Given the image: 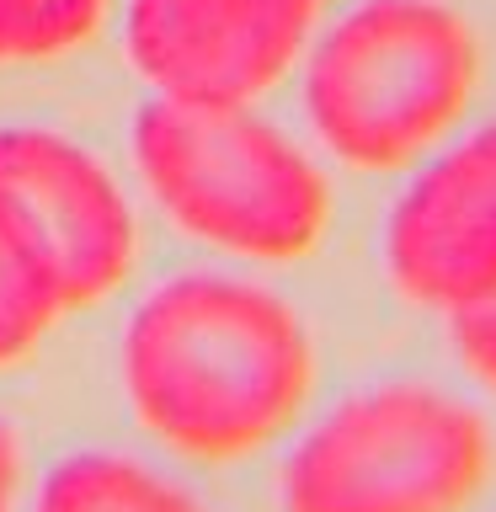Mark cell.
<instances>
[{
	"instance_id": "1",
	"label": "cell",
	"mask_w": 496,
	"mask_h": 512,
	"mask_svg": "<svg viewBox=\"0 0 496 512\" xmlns=\"http://www.w3.org/2000/svg\"><path fill=\"white\" fill-rule=\"evenodd\" d=\"M139 422L187 459H246L304 411L310 331L262 283L192 272L155 288L123 336Z\"/></svg>"
},
{
	"instance_id": "2",
	"label": "cell",
	"mask_w": 496,
	"mask_h": 512,
	"mask_svg": "<svg viewBox=\"0 0 496 512\" xmlns=\"http://www.w3.org/2000/svg\"><path fill=\"white\" fill-rule=\"evenodd\" d=\"M304 118L352 171H406L464 123L475 27L448 0H358L304 43Z\"/></svg>"
},
{
	"instance_id": "3",
	"label": "cell",
	"mask_w": 496,
	"mask_h": 512,
	"mask_svg": "<svg viewBox=\"0 0 496 512\" xmlns=\"http://www.w3.org/2000/svg\"><path fill=\"white\" fill-rule=\"evenodd\" d=\"M134 160L155 203L208 246L251 262H299L331 219L326 171L251 102H155L134 118Z\"/></svg>"
},
{
	"instance_id": "4",
	"label": "cell",
	"mask_w": 496,
	"mask_h": 512,
	"mask_svg": "<svg viewBox=\"0 0 496 512\" xmlns=\"http://www.w3.org/2000/svg\"><path fill=\"white\" fill-rule=\"evenodd\" d=\"M486 475V416L438 384L390 379L336 400L294 443L283 512H464Z\"/></svg>"
},
{
	"instance_id": "5",
	"label": "cell",
	"mask_w": 496,
	"mask_h": 512,
	"mask_svg": "<svg viewBox=\"0 0 496 512\" xmlns=\"http://www.w3.org/2000/svg\"><path fill=\"white\" fill-rule=\"evenodd\" d=\"M406 171L384 219V272L448 320L496 294V118L454 128Z\"/></svg>"
},
{
	"instance_id": "6",
	"label": "cell",
	"mask_w": 496,
	"mask_h": 512,
	"mask_svg": "<svg viewBox=\"0 0 496 512\" xmlns=\"http://www.w3.org/2000/svg\"><path fill=\"white\" fill-rule=\"evenodd\" d=\"M326 0H128V59L155 96L256 102L294 70Z\"/></svg>"
},
{
	"instance_id": "7",
	"label": "cell",
	"mask_w": 496,
	"mask_h": 512,
	"mask_svg": "<svg viewBox=\"0 0 496 512\" xmlns=\"http://www.w3.org/2000/svg\"><path fill=\"white\" fill-rule=\"evenodd\" d=\"M0 187L38 224L70 310L123 283L134 262V214L102 160L48 128H0Z\"/></svg>"
},
{
	"instance_id": "8",
	"label": "cell",
	"mask_w": 496,
	"mask_h": 512,
	"mask_svg": "<svg viewBox=\"0 0 496 512\" xmlns=\"http://www.w3.org/2000/svg\"><path fill=\"white\" fill-rule=\"evenodd\" d=\"M64 310V283L38 224L0 187V368L38 347Z\"/></svg>"
},
{
	"instance_id": "9",
	"label": "cell",
	"mask_w": 496,
	"mask_h": 512,
	"mask_svg": "<svg viewBox=\"0 0 496 512\" xmlns=\"http://www.w3.org/2000/svg\"><path fill=\"white\" fill-rule=\"evenodd\" d=\"M38 512H203L182 486L118 454H75L48 470Z\"/></svg>"
},
{
	"instance_id": "10",
	"label": "cell",
	"mask_w": 496,
	"mask_h": 512,
	"mask_svg": "<svg viewBox=\"0 0 496 512\" xmlns=\"http://www.w3.org/2000/svg\"><path fill=\"white\" fill-rule=\"evenodd\" d=\"M107 0H0V59H48L80 48Z\"/></svg>"
},
{
	"instance_id": "11",
	"label": "cell",
	"mask_w": 496,
	"mask_h": 512,
	"mask_svg": "<svg viewBox=\"0 0 496 512\" xmlns=\"http://www.w3.org/2000/svg\"><path fill=\"white\" fill-rule=\"evenodd\" d=\"M448 336H454L464 374L496 395V294L470 304V310H459V315H448Z\"/></svg>"
},
{
	"instance_id": "12",
	"label": "cell",
	"mask_w": 496,
	"mask_h": 512,
	"mask_svg": "<svg viewBox=\"0 0 496 512\" xmlns=\"http://www.w3.org/2000/svg\"><path fill=\"white\" fill-rule=\"evenodd\" d=\"M16 480H22V448H16V438H11V427L0 422V512H11Z\"/></svg>"
}]
</instances>
